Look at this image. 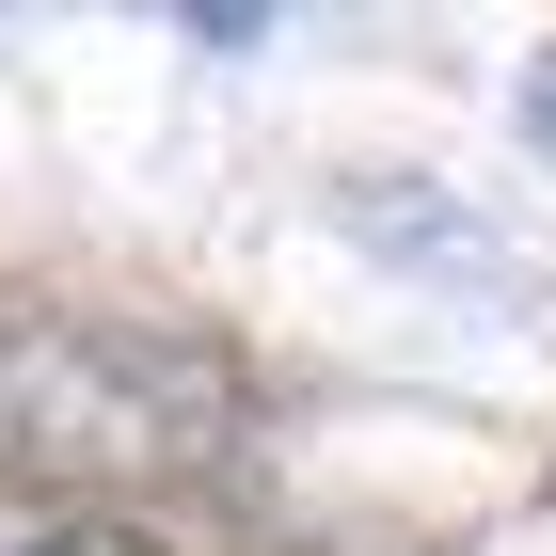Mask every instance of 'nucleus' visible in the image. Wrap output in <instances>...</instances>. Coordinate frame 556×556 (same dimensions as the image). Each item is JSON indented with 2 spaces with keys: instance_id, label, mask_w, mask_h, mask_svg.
Instances as JSON below:
<instances>
[{
  "instance_id": "1",
  "label": "nucleus",
  "mask_w": 556,
  "mask_h": 556,
  "mask_svg": "<svg viewBox=\"0 0 556 556\" xmlns=\"http://www.w3.org/2000/svg\"><path fill=\"white\" fill-rule=\"evenodd\" d=\"M16 556H160L143 525H112V509H80V525H48V541H16Z\"/></svg>"
}]
</instances>
